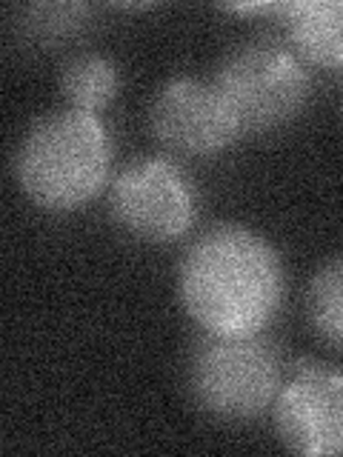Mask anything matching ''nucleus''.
<instances>
[{"mask_svg": "<svg viewBox=\"0 0 343 457\" xmlns=\"http://www.w3.org/2000/svg\"><path fill=\"white\" fill-rule=\"evenodd\" d=\"M14 175L35 206L75 212L100 195L109 178V137L95 114L63 109L40 118L14 154Z\"/></svg>", "mask_w": 343, "mask_h": 457, "instance_id": "f03ea898", "label": "nucleus"}, {"mask_svg": "<svg viewBox=\"0 0 343 457\" xmlns=\"http://www.w3.org/2000/svg\"><path fill=\"white\" fill-rule=\"evenodd\" d=\"M112 214L129 235L149 243H172L195 223L197 197L183 171L161 161L143 157L129 163L112 186Z\"/></svg>", "mask_w": 343, "mask_h": 457, "instance_id": "39448f33", "label": "nucleus"}, {"mask_svg": "<svg viewBox=\"0 0 343 457\" xmlns=\"http://www.w3.org/2000/svg\"><path fill=\"white\" fill-rule=\"evenodd\" d=\"M89 9L80 4H52V6H26L21 9L18 26L21 37L35 40L40 46H52L57 40H66L86 23Z\"/></svg>", "mask_w": 343, "mask_h": 457, "instance_id": "9b49d317", "label": "nucleus"}, {"mask_svg": "<svg viewBox=\"0 0 343 457\" xmlns=\"http://www.w3.org/2000/svg\"><path fill=\"white\" fill-rule=\"evenodd\" d=\"M275 426L295 454H343V371L300 369L275 400Z\"/></svg>", "mask_w": 343, "mask_h": 457, "instance_id": "0eeeda50", "label": "nucleus"}, {"mask_svg": "<svg viewBox=\"0 0 343 457\" xmlns=\"http://www.w3.org/2000/svg\"><path fill=\"white\" fill-rule=\"evenodd\" d=\"M214 86L232 109L243 135H261L292 123L306 106L309 71L292 46L252 40L223 57Z\"/></svg>", "mask_w": 343, "mask_h": 457, "instance_id": "20e7f679", "label": "nucleus"}, {"mask_svg": "<svg viewBox=\"0 0 343 457\" xmlns=\"http://www.w3.org/2000/svg\"><path fill=\"white\" fill-rule=\"evenodd\" d=\"M280 14L297 57L323 69H343V0L283 4Z\"/></svg>", "mask_w": 343, "mask_h": 457, "instance_id": "6e6552de", "label": "nucleus"}, {"mask_svg": "<svg viewBox=\"0 0 343 457\" xmlns=\"http://www.w3.org/2000/svg\"><path fill=\"white\" fill-rule=\"evenodd\" d=\"M189 392L214 420H257L280 395V357L261 335L206 332L189 354Z\"/></svg>", "mask_w": 343, "mask_h": 457, "instance_id": "7ed1b4c3", "label": "nucleus"}, {"mask_svg": "<svg viewBox=\"0 0 343 457\" xmlns=\"http://www.w3.org/2000/svg\"><path fill=\"white\" fill-rule=\"evenodd\" d=\"M178 292L209 335H261L286 295L283 263L269 240L247 226H212L186 249Z\"/></svg>", "mask_w": 343, "mask_h": 457, "instance_id": "f257e3e1", "label": "nucleus"}, {"mask_svg": "<svg viewBox=\"0 0 343 457\" xmlns=\"http://www.w3.org/2000/svg\"><path fill=\"white\" fill-rule=\"evenodd\" d=\"M121 89V71L118 63L109 61L106 54L80 52L69 57L61 69V92L69 100L71 109L95 114Z\"/></svg>", "mask_w": 343, "mask_h": 457, "instance_id": "1a4fd4ad", "label": "nucleus"}, {"mask_svg": "<svg viewBox=\"0 0 343 457\" xmlns=\"http://www.w3.org/2000/svg\"><path fill=\"white\" fill-rule=\"evenodd\" d=\"M309 320L332 346L343 349V257L326 263L312 278L306 292Z\"/></svg>", "mask_w": 343, "mask_h": 457, "instance_id": "9d476101", "label": "nucleus"}, {"mask_svg": "<svg viewBox=\"0 0 343 457\" xmlns=\"http://www.w3.org/2000/svg\"><path fill=\"white\" fill-rule=\"evenodd\" d=\"M155 137L186 157L221 154L243 135L214 83L175 78L155 95L149 112Z\"/></svg>", "mask_w": 343, "mask_h": 457, "instance_id": "423d86ee", "label": "nucleus"}]
</instances>
